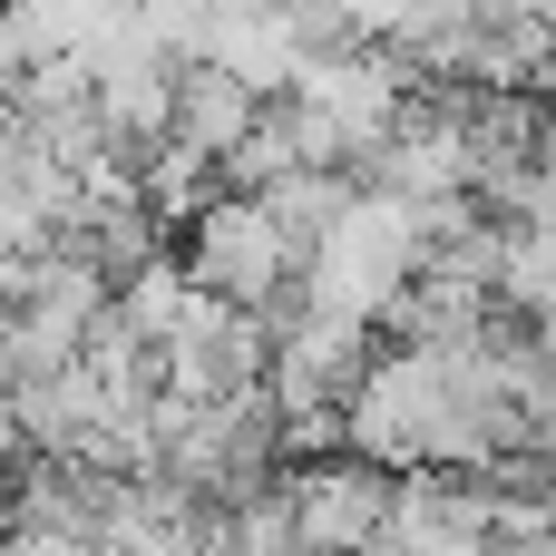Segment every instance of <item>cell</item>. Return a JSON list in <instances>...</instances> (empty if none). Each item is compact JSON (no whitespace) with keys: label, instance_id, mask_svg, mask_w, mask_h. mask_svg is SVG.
I'll return each mask as SVG.
<instances>
[{"label":"cell","instance_id":"cell-1","mask_svg":"<svg viewBox=\"0 0 556 556\" xmlns=\"http://www.w3.org/2000/svg\"><path fill=\"white\" fill-rule=\"evenodd\" d=\"M391 469L323 450V459H283V508H293V547L303 556H362L391 528Z\"/></svg>","mask_w":556,"mask_h":556},{"label":"cell","instance_id":"cell-2","mask_svg":"<svg viewBox=\"0 0 556 556\" xmlns=\"http://www.w3.org/2000/svg\"><path fill=\"white\" fill-rule=\"evenodd\" d=\"M254 117H264V98H254L235 68H215V59H176V88H166V147L225 166V156L254 137Z\"/></svg>","mask_w":556,"mask_h":556}]
</instances>
